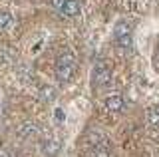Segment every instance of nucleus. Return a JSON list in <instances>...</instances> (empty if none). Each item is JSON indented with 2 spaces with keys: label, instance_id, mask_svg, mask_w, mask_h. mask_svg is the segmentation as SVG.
<instances>
[{
  "label": "nucleus",
  "instance_id": "ddd939ff",
  "mask_svg": "<svg viewBox=\"0 0 159 157\" xmlns=\"http://www.w3.org/2000/svg\"><path fill=\"white\" fill-rule=\"evenodd\" d=\"M54 119L62 123V121L66 119V111H64V110H60V107H58V110H54Z\"/></svg>",
  "mask_w": 159,
  "mask_h": 157
},
{
  "label": "nucleus",
  "instance_id": "39448f33",
  "mask_svg": "<svg viewBox=\"0 0 159 157\" xmlns=\"http://www.w3.org/2000/svg\"><path fill=\"white\" fill-rule=\"evenodd\" d=\"M123 107H125V100H123L121 96H117V94L107 96V100H106V110H107V111L117 114V111H121Z\"/></svg>",
  "mask_w": 159,
  "mask_h": 157
},
{
  "label": "nucleus",
  "instance_id": "0eeeda50",
  "mask_svg": "<svg viewBox=\"0 0 159 157\" xmlns=\"http://www.w3.org/2000/svg\"><path fill=\"white\" fill-rule=\"evenodd\" d=\"M123 36H131V26L125 22V20H119L113 28V40H119Z\"/></svg>",
  "mask_w": 159,
  "mask_h": 157
},
{
  "label": "nucleus",
  "instance_id": "2eb2a0df",
  "mask_svg": "<svg viewBox=\"0 0 159 157\" xmlns=\"http://www.w3.org/2000/svg\"><path fill=\"white\" fill-rule=\"evenodd\" d=\"M2 157H4V155H2Z\"/></svg>",
  "mask_w": 159,
  "mask_h": 157
},
{
  "label": "nucleus",
  "instance_id": "6e6552de",
  "mask_svg": "<svg viewBox=\"0 0 159 157\" xmlns=\"http://www.w3.org/2000/svg\"><path fill=\"white\" fill-rule=\"evenodd\" d=\"M89 157H109V149H107V141L103 139L102 143L93 145V147H92V153H89Z\"/></svg>",
  "mask_w": 159,
  "mask_h": 157
},
{
  "label": "nucleus",
  "instance_id": "9b49d317",
  "mask_svg": "<svg viewBox=\"0 0 159 157\" xmlns=\"http://www.w3.org/2000/svg\"><path fill=\"white\" fill-rule=\"evenodd\" d=\"M10 24H12V14L2 10V12H0V32H2V30H6Z\"/></svg>",
  "mask_w": 159,
  "mask_h": 157
},
{
  "label": "nucleus",
  "instance_id": "423d86ee",
  "mask_svg": "<svg viewBox=\"0 0 159 157\" xmlns=\"http://www.w3.org/2000/svg\"><path fill=\"white\" fill-rule=\"evenodd\" d=\"M60 12H62L64 16H68V18L78 16V14H80V2H78V0H66Z\"/></svg>",
  "mask_w": 159,
  "mask_h": 157
},
{
  "label": "nucleus",
  "instance_id": "f257e3e1",
  "mask_svg": "<svg viewBox=\"0 0 159 157\" xmlns=\"http://www.w3.org/2000/svg\"><path fill=\"white\" fill-rule=\"evenodd\" d=\"M54 72H56V78L62 82V84L70 82L72 76H74V72H76V58H74L70 52L62 54V56L56 60V68H54Z\"/></svg>",
  "mask_w": 159,
  "mask_h": 157
},
{
  "label": "nucleus",
  "instance_id": "4468645a",
  "mask_svg": "<svg viewBox=\"0 0 159 157\" xmlns=\"http://www.w3.org/2000/svg\"><path fill=\"white\" fill-rule=\"evenodd\" d=\"M64 2H66V0H54V8H58V10H62V6H64Z\"/></svg>",
  "mask_w": 159,
  "mask_h": 157
},
{
  "label": "nucleus",
  "instance_id": "20e7f679",
  "mask_svg": "<svg viewBox=\"0 0 159 157\" xmlns=\"http://www.w3.org/2000/svg\"><path fill=\"white\" fill-rule=\"evenodd\" d=\"M36 133H38V125L34 123V121H24V123L16 129V135L20 137V139H24V141L36 137Z\"/></svg>",
  "mask_w": 159,
  "mask_h": 157
},
{
  "label": "nucleus",
  "instance_id": "f03ea898",
  "mask_svg": "<svg viewBox=\"0 0 159 157\" xmlns=\"http://www.w3.org/2000/svg\"><path fill=\"white\" fill-rule=\"evenodd\" d=\"M109 84H111V72H109V68L103 66V64H98L92 70V86L102 90V87H107Z\"/></svg>",
  "mask_w": 159,
  "mask_h": 157
},
{
  "label": "nucleus",
  "instance_id": "9d476101",
  "mask_svg": "<svg viewBox=\"0 0 159 157\" xmlns=\"http://www.w3.org/2000/svg\"><path fill=\"white\" fill-rule=\"evenodd\" d=\"M40 94H42V101H48V104H52V101L56 100V90H54L52 86H44Z\"/></svg>",
  "mask_w": 159,
  "mask_h": 157
},
{
  "label": "nucleus",
  "instance_id": "f8f14e48",
  "mask_svg": "<svg viewBox=\"0 0 159 157\" xmlns=\"http://www.w3.org/2000/svg\"><path fill=\"white\" fill-rule=\"evenodd\" d=\"M116 44L119 48H123V50H129L131 44H133V40H131V36H123V38H119V40H116Z\"/></svg>",
  "mask_w": 159,
  "mask_h": 157
},
{
  "label": "nucleus",
  "instance_id": "1a4fd4ad",
  "mask_svg": "<svg viewBox=\"0 0 159 157\" xmlns=\"http://www.w3.org/2000/svg\"><path fill=\"white\" fill-rule=\"evenodd\" d=\"M147 123L153 129H159V107H151L147 111Z\"/></svg>",
  "mask_w": 159,
  "mask_h": 157
},
{
  "label": "nucleus",
  "instance_id": "7ed1b4c3",
  "mask_svg": "<svg viewBox=\"0 0 159 157\" xmlns=\"http://www.w3.org/2000/svg\"><path fill=\"white\" fill-rule=\"evenodd\" d=\"M40 151H42L44 157H58L60 151H62V141L58 137H50V139H44L40 143Z\"/></svg>",
  "mask_w": 159,
  "mask_h": 157
}]
</instances>
